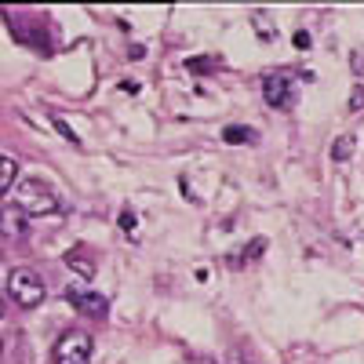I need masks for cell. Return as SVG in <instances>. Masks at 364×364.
<instances>
[{
	"mask_svg": "<svg viewBox=\"0 0 364 364\" xmlns=\"http://www.w3.org/2000/svg\"><path fill=\"white\" fill-rule=\"evenodd\" d=\"M15 208L22 211V215H29V219H44V215L63 211V204H58L55 190L48 186V182H41V178L18 182V190H15Z\"/></svg>",
	"mask_w": 364,
	"mask_h": 364,
	"instance_id": "obj_1",
	"label": "cell"
},
{
	"mask_svg": "<svg viewBox=\"0 0 364 364\" xmlns=\"http://www.w3.org/2000/svg\"><path fill=\"white\" fill-rule=\"evenodd\" d=\"M8 295L18 302L22 310H33V306H41V302H44L48 284H44V277H41L33 266H15L8 273Z\"/></svg>",
	"mask_w": 364,
	"mask_h": 364,
	"instance_id": "obj_2",
	"label": "cell"
},
{
	"mask_svg": "<svg viewBox=\"0 0 364 364\" xmlns=\"http://www.w3.org/2000/svg\"><path fill=\"white\" fill-rule=\"evenodd\" d=\"M91 353H95V343H91L87 331H66L55 343V364H87Z\"/></svg>",
	"mask_w": 364,
	"mask_h": 364,
	"instance_id": "obj_3",
	"label": "cell"
},
{
	"mask_svg": "<svg viewBox=\"0 0 364 364\" xmlns=\"http://www.w3.org/2000/svg\"><path fill=\"white\" fill-rule=\"evenodd\" d=\"M262 99H266L273 109L291 106V99H295V84H291V77H288V73H269V77L262 80Z\"/></svg>",
	"mask_w": 364,
	"mask_h": 364,
	"instance_id": "obj_4",
	"label": "cell"
},
{
	"mask_svg": "<svg viewBox=\"0 0 364 364\" xmlns=\"http://www.w3.org/2000/svg\"><path fill=\"white\" fill-rule=\"evenodd\" d=\"M70 299H73L77 310H84V314H91V317H106V314H109V302H106L102 295H95V291H73Z\"/></svg>",
	"mask_w": 364,
	"mask_h": 364,
	"instance_id": "obj_5",
	"label": "cell"
},
{
	"mask_svg": "<svg viewBox=\"0 0 364 364\" xmlns=\"http://www.w3.org/2000/svg\"><path fill=\"white\" fill-rule=\"evenodd\" d=\"M18 233H22V211L0 208V237H18Z\"/></svg>",
	"mask_w": 364,
	"mask_h": 364,
	"instance_id": "obj_6",
	"label": "cell"
},
{
	"mask_svg": "<svg viewBox=\"0 0 364 364\" xmlns=\"http://www.w3.org/2000/svg\"><path fill=\"white\" fill-rule=\"evenodd\" d=\"M15 178H18V164H15V157L0 154V197H4V193L15 186Z\"/></svg>",
	"mask_w": 364,
	"mask_h": 364,
	"instance_id": "obj_7",
	"label": "cell"
},
{
	"mask_svg": "<svg viewBox=\"0 0 364 364\" xmlns=\"http://www.w3.org/2000/svg\"><path fill=\"white\" fill-rule=\"evenodd\" d=\"M252 139H255V132L245 128V124H230V128H223V142H230V146H248Z\"/></svg>",
	"mask_w": 364,
	"mask_h": 364,
	"instance_id": "obj_8",
	"label": "cell"
},
{
	"mask_svg": "<svg viewBox=\"0 0 364 364\" xmlns=\"http://www.w3.org/2000/svg\"><path fill=\"white\" fill-rule=\"evenodd\" d=\"M66 266H70V269H77L80 277H95V262L84 259V252H80V248H73V252L66 255Z\"/></svg>",
	"mask_w": 364,
	"mask_h": 364,
	"instance_id": "obj_9",
	"label": "cell"
},
{
	"mask_svg": "<svg viewBox=\"0 0 364 364\" xmlns=\"http://www.w3.org/2000/svg\"><path fill=\"white\" fill-rule=\"evenodd\" d=\"M353 149H357V142H353V135H339L336 139V146H331V161H350L353 157Z\"/></svg>",
	"mask_w": 364,
	"mask_h": 364,
	"instance_id": "obj_10",
	"label": "cell"
},
{
	"mask_svg": "<svg viewBox=\"0 0 364 364\" xmlns=\"http://www.w3.org/2000/svg\"><path fill=\"white\" fill-rule=\"evenodd\" d=\"M51 124H55L58 132H63V139H66V142H73V146H80V139H77V132H73V128L66 124V120H63V117H51Z\"/></svg>",
	"mask_w": 364,
	"mask_h": 364,
	"instance_id": "obj_11",
	"label": "cell"
},
{
	"mask_svg": "<svg viewBox=\"0 0 364 364\" xmlns=\"http://www.w3.org/2000/svg\"><path fill=\"white\" fill-rule=\"evenodd\" d=\"M120 226H124V233H135V215H132V211L120 215Z\"/></svg>",
	"mask_w": 364,
	"mask_h": 364,
	"instance_id": "obj_12",
	"label": "cell"
},
{
	"mask_svg": "<svg viewBox=\"0 0 364 364\" xmlns=\"http://www.w3.org/2000/svg\"><path fill=\"white\" fill-rule=\"evenodd\" d=\"M360 102H364V91H360V87H357V91H353V99H350V106H353V109H357V106H360Z\"/></svg>",
	"mask_w": 364,
	"mask_h": 364,
	"instance_id": "obj_13",
	"label": "cell"
},
{
	"mask_svg": "<svg viewBox=\"0 0 364 364\" xmlns=\"http://www.w3.org/2000/svg\"><path fill=\"white\" fill-rule=\"evenodd\" d=\"M0 317H4V299H0Z\"/></svg>",
	"mask_w": 364,
	"mask_h": 364,
	"instance_id": "obj_14",
	"label": "cell"
},
{
	"mask_svg": "<svg viewBox=\"0 0 364 364\" xmlns=\"http://www.w3.org/2000/svg\"><path fill=\"white\" fill-rule=\"evenodd\" d=\"M0 350H4V343H0Z\"/></svg>",
	"mask_w": 364,
	"mask_h": 364,
	"instance_id": "obj_15",
	"label": "cell"
}]
</instances>
